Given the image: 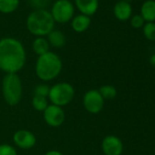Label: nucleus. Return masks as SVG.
<instances>
[{"label": "nucleus", "instance_id": "obj_1", "mask_svg": "<svg viewBox=\"0 0 155 155\" xmlns=\"http://www.w3.org/2000/svg\"><path fill=\"white\" fill-rule=\"evenodd\" d=\"M26 51L22 43L13 38L0 39V69L8 73L18 72L26 63Z\"/></svg>", "mask_w": 155, "mask_h": 155}, {"label": "nucleus", "instance_id": "obj_2", "mask_svg": "<svg viewBox=\"0 0 155 155\" xmlns=\"http://www.w3.org/2000/svg\"><path fill=\"white\" fill-rule=\"evenodd\" d=\"M62 69V62L60 58L53 53L47 52L38 57L36 62V74L41 81H49L57 78Z\"/></svg>", "mask_w": 155, "mask_h": 155}, {"label": "nucleus", "instance_id": "obj_3", "mask_svg": "<svg viewBox=\"0 0 155 155\" xmlns=\"http://www.w3.org/2000/svg\"><path fill=\"white\" fill-rule=\"evenodd\" d=\"M55 21L51 13L44 10L38 9L28 15L27 19V28L28 31L38 37L48 35L54 28Z\"/></svg>", "mask_w": 155, "mask_h": 155}, {"label": "nucleus", "instance_id": "obj_4", "mask_svg": "<svg viewBox=\"0 0 155 155\" xmlns=\"http://www.w3.org/2000/svg\"><path fill=\"white\" fill-rule=\"evenodd\" d=\"M3 96L10 106L18 105L22 98V83L17 73H8L2 82Z\"/></svg>", "mask_w": 155, "mask_h": 155}, {"label": "nucleus", "instance_id": "obj_5", "mask_svg": "<svg viewBox=\"0 0 155 155\" xmlns=\"http://www.w3.org/2000/svg\"><path fill=\"white\" fill-rule=\"evenodd\" d=\"M74 95L75 91L72 85L67 82H60L50 88L48 98L52 104L62 108L72 101Z\"/></svg>", "mask_w": 155, "mask_h": 155}, {"label": "nucleus", "instance_id": "obj_6", "mask_svg": "<svg viewBox=\"0 0 155 155\" xmlns=\"http://www.w3.org/2000/svg\"><path fill=\"white\" fill-rule=\"evenodd\" d=\"M74 15L73 4L68 0H58L52 7L51 16L54 21L58 23H67L72 19Z\"/></svg>", "mask_w": 155, "mask_h": 155}, {"label": "nucleus", "instance_id": "obj_7", "mask_svg": "<svg viewBox=\"0 0 155 155\" xmlns=\"http://www.w3.org/2000/svg\"><path fill=\"white\" fill-rule=\"evenodd\" d=\"M83 104L86 110L92 114L101 112L104 106V100L99 91L91 90L87 91L83 97Z\"/></svg>", "mask_w": 155, "mask_h": 155}, {"label": "nucleus", "instance_id": "obj_8", "mask_svg": "<svg viewBox=\"0 0 155 155\" xmlns=\"http://www.w3.org/2000/svg\"><path fill=\"white\" fill-rule=\"evenodd\" d=\"M44 120L50 127H59L65 120V112L63 109L57 105H49L43 111Z\"/></svg>", "mask_w": 155, "mask_h": 155}, {"label": "nucleus", "instance_id": "obj_9", "mask_svg": "<svg viewBox=\"0 0 155 155\" xmlns=\"http://www.w3.org/2000/svg\"><path fill=\"white\" fill-rule=\"evenodd\" d=\"M13 140L18 147L24 150L33 148L37 142L36 136L28 130H19L16 131L13 136Z\"/></svg>", "mask_w": 155, "mask_h": 155}, {"label": "nucleus", "instance_id": "obj_10", "mask_svg": "<svg viewBox=\"0 0 155 155\" xmlns=\"http://www.w3.org/2000/svg\"><path fill=\"white\" fill-rule=\"evenodd\" d=\"M101 148L105 155H121L123 151L121 140L114 135L106 136L102 140Z\"/></svg>", "mask_w": 155, "mask_h": 155}, {"label": "nucleus", "instance_id": "obj_11", "mask_svg": "<svg viewBox=\"0 0 155 155\" xmlns=\"http://www.w3.org/2000/svg\"><path fill=\"white\" fill-rule=\"evenodd\" d=\"M113 13L115 18L120 21H126L128 20L132 13L131 6L129 2L122 0V1L118 2L113 8Z\"/></svg>", "mask_w": 155, "mask_h": 155}, {"label": "nucleus", "instance_id": "obj_12", "mask_svg": "<svg viewBox=\"0 0 155 155\" xmlns=\"http://www.w3.org/2000/svg\"><path fill=\"white\" fill-rule=\"evenodd\" d=\"M77 8L85 16L94 15L99 8V0H75Z\"/></svg>", "mask_w": 155, "mask_h": 155}, {"label": "nucleus", "instance_id": "obj_13", "mask_svg": "<svg viewBox=\"0 0 155 155\" xmlns=\"http://www.w3.org/2000/svg\"><path fill=\"white\" fill-rule=\"evenodd\" d=\"M140 16L147 22L155 21V1L147 0L140 7Z\"/></svg>", "mask_w": 155, "mask_h": 155}, {"label": "nucleus", "instance_id": "obj_14", "mask_svg": "<svg viewBox=\"0 0 155 155\" xmlns=\"http://www.w3.org/2000/svg\"><path fill=\"white\" fill-rule=\"evenodd\" d=\"M90 26H91L90 17L82 15V14L75 17L71 22V27H72L73 30L78 33H81V32L86 31Z\"/></svg>", "mask_w": 155, "mask_h": 155}, {"label": "nucleus", "instance_id": "obj_15", "mask_svg": "<svg viewBox=\"0 0 155 155\" xmlns=\"http://www.w3.org/2000/svg\"><path fill=\"white\" fill-rule=\"evenodd\" d=\"M48 44L55 48H62L66 43V38L59 30H52L48 35Z\"/></svg>", "mask_w": 155, "mask_h": 155}, {"label": "nucleus", "instance_id": "obj_16", "mask_svg": "<svg viewBox=\"0 0 155 155\" xmlns=\"http://www.w3.org/2000/svg\"><path fill=\"white\" fill-rule=\"evenodd\" d=\"M32 48H33L34 52H35L37 55L41 56V55H44V54H46L47 52H48L49 44H48V42L47 39H45V38H42V37H38V38H37L33 41Z\"/></svg>", "mask_w": 155, "mask_h": 155}, {"label": "nucleus", "instance_id": "obj_17", "mask_svg": "<svg viewBox=\"0 0 155 155\" xmlns=\"http://www.w3.org/2000/svg\"><path fill=\"white\" fill-rule=\"evenodd\" d=\"M19 0H0V12L9 14L18 8Z\"/></svg>", "mask_w": 155, "mask_h": 155}, {"label": "nucleus", "instance_id": "obj_18", "mask_svg": "<svg viewBox=\"0 0 155 155\" xmlns=\"http://www.w3.org/2000/svg\"><path fill=\"white\" fill-rule=\"evenodd\" d=\"M100 94L103 98V100H112L117 95L116 89L111 85H103L99 90Z\"/></svg>", "mask_w": 155, "mask_h": 155}, {"label": "nucleus", "instance_id": "obj_19", "mask_svg": "<svg viewBox=\"0 0 155 155\" xmlns=\"http://www.w3.org/2000/svg\"><path fill=\"white\" fill-rule=\"evenodd\" d=\"M32 106L36 110L44 111L48 105V101L45 97L34 96L32 99Z\"/></svg>", "mask_w": 155, "mask_h": 155}, {"label": "nucleus", "instance_id": "obj_20", "mask_svg": "<svg viewBox=\"0 0 155 155\" xmlns=\"http://www.w3.org/2000/svg\"><path fill=\"white\" fill-rule=\"evenodd\" d=\"M143 34L148 40L155 41V23L147 22L143 26Z\"/></svg>", "mask_w": 155, "mask_h": 155}, {"label": "nucleus", "instance_id": "obj_21", "mask_svg": "<svg viewBox=\"0 0 155 155\" xmlns=\"http://www.w3.org/2000/svg\"><path fill=\"white\" fill-rule=\"evenodd\" d=\"M49 90L50 88L48 85L45 84H40L38 85L35 90H34V94L35 96H41V97H48L49 94Z\"/></svg>", "mask_w": 155, "mask_h": 155}, {"label": "nucleus", "instance_id": "obj_22", "mask_svg": "<svg viewBox=\"0 0 155 155\" xmlns=\"http://www.w3.org/2000/svg\"><path fill=\"white\" fill-rule=\"evenodd\" d=\"M0 155H17L16 149L8 144L0 145Z\"/></svg>", "mask_w": 155, "mask_h": 155}, {"label": "nucleus", "instance_id": "obj_23", "mask_svg": "<svg viewBox=\"0 0 155 155\" xmlns=\"http://www.w3.org/2000/svg\"><path fill=\"white\" fill-rule=\"evenodd\" d=\"M130 25L134 28H140L144 26V19L140 15H135L130 19Z\"/></svg>", "mask_w": 155, "mask_h": 155}, {"label": "nucleus", "instance_id": "obj_24", "mask_svg": "<svg viewBox=\"0 0 155 155\" xmlns=\"http://www.w3.org/2000/svg\"><path fill=\"white\" fill-rule=\"evenodd\" d=\"M44 155H63V153H61L58 150H49V151L46 152Z\"/></svg>", "mask_w": 155, "mask_h": 155}, {"label": "nucleus", "instance_id": "obj_25", "mask_svg": "<svg viewBox=\"0 0 155 155\" xmlns=\"http://www.w3.org/2000/svg\"><path fill=\"white\" fill-rule=\"evenodd\" d=\"M150 63L153 67H155V54H153V55L150 56Z\"/></svg>", "mask_w": 155, "mask_h": 155}]
</instances>
